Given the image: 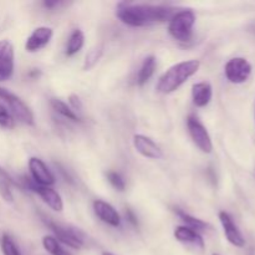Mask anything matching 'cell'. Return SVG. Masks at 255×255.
I'll use <instances>...</instances> for the list:
<instances>
[{"label":"cell","mask_w":255,"mask_h":255,"mask_svg":"<svg viewBox=\"0 0 255 255\" xmlns=\"http://www.w3.org/2000/svg\"><path fill=\"white\" fill-rule=\"evenodd\" d=\"M174 14V9L171 6L129 2L120 4L116 11V16L121 20V22L132 27H141L154 22L167 21Z\"/></svg>","instance_id":"cell-1"},{"label":"cell","mask_w":255,"mask_h":255,"mask_svg":"<svg viewBox=\"0 0 255 255\" xmlns=\"http://www.w3.org/2000/svg\"><path fill=\"white\" fill-rule=\"evenodd\" d=\"M199 67H201L199 60H187L174 64L159 77L156 85L157 92L162 95L173 94L198 72Z\"/></svg>","instance_id":"cell-2"},{"label":"cell","mask_w":255,"mask_h":255,"mask_svg":"<svg viewBox=\"0 0 255 255\" xmlns=\"http://www.w3.org/2000/svg\"><path fill=\"white\" fill-rule=\"evenodd\" d=\"M196 25V14L192 10L177 11L169 19L168 32L174 40L181 42L191 41L193 36V29Z\"/></svg>","instance_id":"cell-3"},{"label":"cell","mask_w":255,"mask_h":255,"mask_svg":"<svg viewBox=\"0 0 255 255\" xmlns=\"http://www.w3.org/2000/svg\"><path fill=\"white\" fill-rule=\"evenodd\" d=\"M0 99L4 100L5 104L7 105L10 114L14 117V120H17L26 126H34V114L19 96L10 92L9 90L0 87Z\"/></svg>","instance_id":"cell-4"},{"label":"cell","mask_w":255,"mask_h":255,"mask_svg":"<svg viewBox=\"0 0 255 255\" xmlns=\"http://www.w3.org/2000/svg\"><path fill=\"white\" fill-rule=\"evenodd\" d=\"M187 128H188V133L191 136L192 141L198 147L199 151L206 154L212 153L213 142H212L211 134L207 131L204 125L196 116H189L187 119Z\"/></svg>","instance_id":"cell-5"},{"label":"cell","mask_w":255,"mask_h":255,"mask_svg":"<svg viewBox=\"0 0 255 255\" xmlns=\"http://www.w3.org/2000/svg\"><path fill=\"white\" fill-rule=\"evenodd\" d=\"M22 182H24L25 187L29 191L36 193L50 209H52L54 212H62V209H64V202H62L61 196L52 187L39 186L30 177H24Z\"/></svg>","instance_id":"cell-6"},{"label":"cell","mask_w":255,"mask_h":255,"mask_svg":"<svg viewBox=\"0 0 255 255\" xmlns=\"http://www.w3.org/2000/svg\"><path fill=\"white\" fill-rule=\"evenodd\" d=\"M252 74V65L244 57H233L224 66V75L232 84H244Z\"/></svg>","instance_id":"cell-7"},{"label":"cell","mask_w":255,"mask_h":255,"mask_svg":"<svg viewBox=\"0 0 255 255\" xmlns=\"http://www.w3.org/2000/svg\"><path fill=\"white\" fill-rule=\"evenodd\" d=\"M15 51L9 40H0V82L10 80L14 75Z\"/></svg>","instance_id":"cell-8"},{"label":"cell","mask_w":255,"mask_h":255,"mask_svg":"<svg viewBox=\"0 0 255 255\" xmlns=\"http://www.w3.org/2000/svg\"><path fill=\"white\" fill-rule=\"evenodd\" d=\"M46 226L49 227L50 231L54 233V237L64 246L69 247V248L75 249V251H80L84 247V239L79 236L72 229L62 227L60 224L55 223L52 221H47Z\"/></svg>","instance_id":"cell-9"},{"label":"cell","mask_w":255,"mask_h":255,"mask_svg":"<svg viewBox=\"0 0 255 255\" xmlns=\"http://www.w3.org/2000/svg\"><path fill=\"white\" fill-rule=\"evenodd\" d=\"M27 166H29V172H30V178L35 182L39 186L44 187H51L54 186L56 179L55 176L52 174V172L47 168V166L45 164V162L42 159L37 158V157H31L27 162Z\"/></svg>","instance_id":"cell-10"},{"label":"cell","mask_w":255,"mask_h":255,"mask_svg":"<svg viewBox=\"0 0 255 255\" xmlns=\"http://www.w3.org/2000/svg\"><path fill=\"white\" fill-rule=\"evenodd\" d=\"M133 147L142 157L148 159H161L163 157V151L161 147L148 136L144 134H134Z\"/></svg>","instance_id":"cell-11"},{"label":"cell","mask_w":255,"mask_h":255,"mask_svg":"<svg viewBox=\"0 0 255 255\" xmlns=\"http://www.w3.org/2000/svg\"><path fill=\"white\" fill-rule=\"evenodd\" d=\"M54 36V30L49 26H39L27 36L25 41V50L27 52H37L44 49Z\"/></svg>","instance_id":"cell-12"},{"label":"cell","mask_w":255,"mask_h":255,"mask_svg":"<svg viewBox=\"0 0 255 255\" xmlns=\"http://www.w3.org/2000/svg\"><path fill=\"white\" fill-rule=\"evenodd\" d=\"M219 221H221L222 227H223V232L227 241L232 246L237 247V248H243L246 246V239H244L243 234L239 231L237 224L234 223L231 214L227 213V212H219Z\"/></svg>","instance_id":"cell-13"},{"label":"cell","mask_w":255,"mask_h":255,"mask_svg":"<svg viewBox=\"0 0 255 255\" xmlns=\"http://www.w3.org/2000/svg\"><path fill=\"white\" fill-rule=\"evenodd\" d=\"M92 208H94V213L96 214L97 218L104 222L105 224L114 227V228H119L121 226V217H120L119 212L110 203L101 201V199H96L92 203Z\"/></svg>","instance_id":"cell-14"},{"label":"cell","mask_w":255,"mask_h":255,"mask_svg":"<svg viewBox=\"0 0 255 255\" xmlns=\"http://www.w3.org/2000/svg\"><path fill=\"white\" fill-rule=\"evenodd\" d=\"M212 97H213V87L209 82H197L192 86V100L194 106L199 109L208 106L212 101Z\"/></svg>","instance_id":"cell-15"},{"label":"cell","mask_w":255,"mask_h":255,"mask_svg":"<svg viewBox=\"0 0 255 255\" xmlns=\"http://www.w3.org/2000/svg\"><path fill=\"white\" fill-rule=\"evenodd\" d=\"M174 238L178 242L184 244H192V246H196L197 248L204 249V241L202 238L201 234L198 233L194 229L189 228L186 226H179L174 229L173 232Z\"/></svg>","instance_id":"cell-16"},{"label":"cell","mask_w":255,"mask_h":255,"mask_svg":"<svg viewBox=\"0 0 255 255\" xmlns=\"http://www.w3.org/2000/svg\"><path fill=\"white\" fill-rule=\"evenodd\" d=\"M157 67V59L153 55H149L142 62L141 67H139L138 75H137V85L138 86H143L149 81L152 76H153L154 71Z\"/></svg>","instance_id":"cell-17"},{"label":"cell","mask_w":255,"mask_h":255,"mask_svg":"<svg viewBox=\"0 0 255 255\" xmlns=\"http://www.w3.org/2000/svg\"><path fill=\"white\" fill-rule=\"evenodd\" d=\"M85 45V34L82 30L75 29L74 31L70 34L69 40H67L66 49H65V54L66 56L71 57L76 55L77 52L81 51V49Z\"/></svg>","instance_id":"cell-18"},{"label":"cell","mask_w":255,"mask_h":255,"mask_svg":"<svg viewBox=\"0 0 255 255\" xmlns=\"http://www.w3.org/2000/svg\"><path fill=\"white\" fill-rule=\"evenodd\" d=\"M174 213L184 222L186 227H189V228L194 229V231L199 232V231H206L207 228H209V224L207 222L202 221V219L196 218V217L191 216V214L186 213L184 211H182L181 208H173Z\"/></svg>","instance_id":"cell-19"},{"label":"cell","mask_w":255,"mask_h":255,"mask_svg":"<svg viewBox=\"0 0 255 255\" xmlns=\"http://www.w3.org/2000/svg\"><path fill=\"white\" fill-rule=\"evenodd\" d=\"M50 105H51L52 110L55 112H57L59 115H61L62 117H65L66 120L72 122H81V119L75 114V111H72L71 107L67 106V104H65L64 101L59 99H51L50 101Z\"/></svg>","instance_id":"cell-20"},{"label":"cell","mask_w":255,"mask_h":255,"mask_svg":"<svg viewBox=\"0 0 255 255\" xmlns=\"http://www.w3.org/2000/svg\"><path fill=\"white\" fill-rule=\"evenodd\" d=\"M102 55H104V45L102 44H99L92 47V49H90V51L85 56L84 65H82L84 71H90V70L94 69L101 60Z\"/></svg>","instance_id":"cell-21"},{"label":"cell","mask_w":255,"mask_h":255,"mask_svg":"<svg viewBox=\"0 0 255 255\" xmlns=\"http://www.w3.org/2000/svg\"><path fill=\"white\" fill-rule=\"evenodd\" d=\"M12 179L10 178L9 174L0 168V197L4 199L7 203H12L14 202V196H12L11 191Z\"/></svg>","instance_id":"cell-22"},{"label":"cell","mask_w":255,"mask_h":255,"mask_svg":"<svg viewBox=\"0 0 255 255\" xmlns=\"http://www.w3.org/2000/svg\"><path fill=\"white\" fill-rule=\"evenodd\" d=\"M42 247L51 255H72L61 246V243L54 236H45L42 238Z\"/></svg>","instance_id":"cell-23"},{"label":"cell","mask_w":255,"mask_h":255,"mask_svg":"<svg viewBox=\"0 0 255 255\" xmlns=\"http://www.w3.org/2000/svg\"><path fill=\"white\" fill-rule=\"evenodd\" d=\"M0 246H1V252L4 255H21V252L19 251L17 246L9 234H2Z\"/></svg>","instance_id":"cell-24"},{"label":"cell","mask_w":255,"mask_h":255,"mask_svg":"<svg viewBox=\"0 0 255 255\" xmlns=\"http://www.w3.org/2000/svg\"><path fill=\"white\" fill-rule=\"evenodd\" d=\"M107 179L109 182L111 183V186L114 187L116 191L120 192H124L126 189V181L124 179V177L119 173V172H115V171H109L106 173Z\"/></svg>","instance_id":"cell-25"},{"label":"cell","mask_w":255,"mask_h":255,"mask_svg":"<svg viewBox=\"0 0 255 255\" xmlns=\"http://www.w3.org/2000/svg\"><path fill=\"white\" fill-rule=\"evenodd\" d=\"M14 117L11 116L9 110L0 104V127L2 128H12L14 127Z\"/></svg>","instance_id":"cell-26"},{"label":"cell","mask_w":255,"mask_h":255,"mask_svg":"<svg viewBox=\"0 0 255 255\" xmlns=\"http://www.w3.org/2000/svg\"><path fill=\"white\" fill-rule=\"evenodd\" d=\"M69 104H70V107H71L72 111H81L82 107H84V105H82V101L80 100V97L77 96V95L72 94L69 96Z\"/></svg>","instance_id":"cell-27"},{"label":"cell","mask_w":255,"mask_h":255,"mask_svg":"<svg viewBox=\"0 0 255 255\" xmlns=\"http://www.w3.org/2000/svg\"><path fill=\"white\" fill-rule=\"evenodd\" d=\"M125 214H126V219L132 224V226L138 227V219H137L136 214H134V212L132 211L131 208H127L126 212H125Z\"/></svg>","instance_id":"cell-28"},{"label":"cell","mask_w":255,"mask_h":255,"mask_svg":"<svg viewBox=\"0 0 255 255\" xmlns=\"http://www.w3.org/2000/svg\"><path fill=\"white\" fill-rule=\"evenodd\" d=\"M59 4H60V1H44V6L49 7V9H51V7H54V6H57Z\"/></svg>","instance_id":"cell-29"},{"label":"cell","mask_w":255,"mask_h":255,"mask_svg":"<svg viewBox=\"0 0 255 255\" xmlns=\"http://www.w3.org/2000/svg\"><path fill=\"white\" fill-rule=\"evenodd\" d=\"M249 29H251L252 32H254V34H255V21L251 25V27H249Z\"/></svg>","instance_id":"cell-30"},{"label":"cell","mask_w":255,"mask_h":255,"mask_svg":"<svg viewBox=\"0 0 255 255\" xmlns=\"http://www.w3.org/2000/svg\"><path fill=\"white\" fill-rule=\"evenodd\" d=\"M101 255H115V254H112V253H110V252H104V253H102Z\"/></svg>","instance_id":"cell-31"},{"label":"cell","mask_w":255,"mask_h":255,"mask_svg":"<svg viewBox=\"0 0 255 255\" xmlns=\"http://www.w3.org/2000/svg\"><path fill=\"white\" fill-rule=\"evenodd\" d=\"M212 255H221V254H218V253H213Z\"/></svg>","instance_id":"cell-32"}]
</instances>
